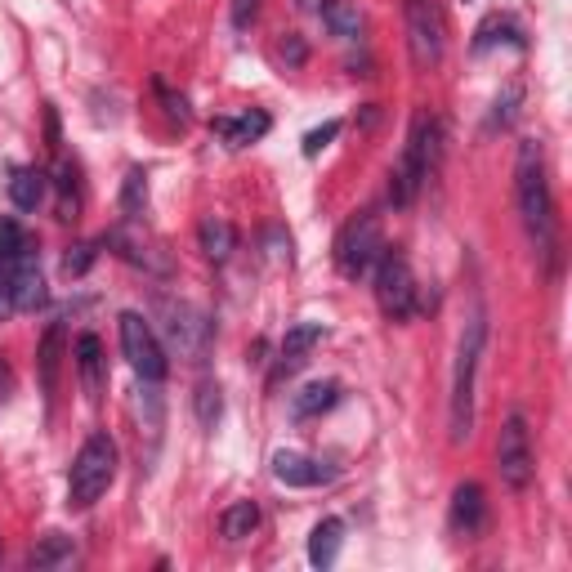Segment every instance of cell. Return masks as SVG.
<instances>
[{
    "label": "cell",
    "mask_w": 572,
    "mask_h": 572,
    "mask_svg": "<svg viewBox=\"0 0 572 572\" xmlns=\"http://www.w3.org/2000/svg\"><path fill=\"white\" fill-rule=\"evenodd\" d=\"M514 193H519V215L528 237L537 242L541 255L555 251V197H550V179H546V157H541L537 139L519 143L514 157Z\"/></svg>",
    "instance_id": "obj_1"
},
{
    "label": "cell",
    "mask_w": 572,
    "mask_h": 572,
    "mask_svg": "<svg viewBox=\"0 0 572 572\" xmlns=\"http://www.w3.org/2000/svg\"><path fill=\"white\" fill-rule=\"evenodd\" d=\"M438 157H443V126L421 112L416 126H412V135H407L403 161H398L394 175H389V202H394V206H412L416 193L425 188V179L434 175Z\"/></svg>",
    "instance_id": "obj_2"
},
{
    "label": "cell",
    "mask_w": 572,
    "mask_h": 572,
    "mask_svg": "<svg viewBox=\"0 0 572 572\" xmlns=\"http://www.w3.org/2000/svg\"><path fill=\"white\" fill-rule=\"evenodd\" d=\"M483 336H488V322H483V309L465 322L461 345H456V367H452V443H465L474 434V371H479L483 358Z\"/></svg>",
    "instance_id": "obj_3"
},
{
    "label": "cell",
    "mask_w": 572,
    "mask_h": 572,
    "mask_svg": "<svg viewBox=\"0 0 572 572\" xmlns=\"http://www.w3.org/2000/svg\"><path fill=\"white\" fill-rule=\"evenodd\" d=\"M112 479H117V443H112L108 434H90L72 461L68 505L72 510H90V505L112 488Z\"/></svg>",
    "instance_id": "obj_4"
},
{
    "label": "cell",
    "mask_w": 572,
    "mask_h": 572,
    "mask_svg": "<svg viewBox=\"0 0 572 572\" xmlns=\"http://www.w3.org/2000/svg\"><path fill=\"white\" fill-rule=\"evenodd\" d=\"M161 313V336H166L170 354H179L184 362H206L211 354V340H215V327L206 318V309L188 300H161L157 304Z\"/></svg>",
    "instance_id": "obj_5"
},
{
    "label": "cell",
    "mask_w": 572,
    "mask_h": 572,
    "mask_svg": "<svg viewBox=\"0 0 572 572\" xmlns=\"http://www.w3.org/2000/svg\"><path fill=\"white\" fill-rule=\"evenodd\" d=\"M385 255V233H380V215L376 211H358L340 228L336 237V269L345 273L349 282L367 278L376 269V260Z\"/></svg>",
    "instance_id": "obj_6"
},
{
    "label": "cell",
    "mask_w": 572,
    "mask_h": 572,
    "mask_svg": "<svg viewBox=\"0 0 572 572\" xmlns=\"http://www.w3.org/2000/svg\"><path fill=\"white\" fill-rule=\"evenodd\" d=\"M407 18V54H412L416 72H434L443 63L447 27H443V5L438 0H403Z\"/></svg>",
    "instance_id": "obj_7"
},
{
    "label": "cell",
    "mask_w": 572,
    "mask_h": 572,
    "mask_svg": "<svg viewBox=\"0 0 572 572\" xmlns=\"http://www.w3.org/2000/svg\"><path fill=\"white\" fill-rule=\"evenodd\" d=\"M497 470L510 492H528L532 479H537V456H532V434H528L523 412L505 416L501 438H497Z\"/></svg>",
    "instance_id": "obj_8"
},
{
    "label": "cell",
    "mask_w": 572,
    "mask_h": 572,
    "mask_svg": "<svg viewBox=\"0 0 572 572\" xmlns=\"http://www.w3.org/2000/svg\"><path fill=\"white\" fill-rule=\"evenodd\" d=\"M117 322H121V349H126L135 376L148 380V385H161L170 362H166V345H161L157 331L148 327V318H143V313H121Z\"/></svg>",
    "instance_id": "obj_9"
},
{
    "label": "cell",
    "mask_w": 572,
    "mask_h": 572,
    "mask_svg": "<svg viewBox=\"0 0 572 572\" xmlns=\"http://www.w3.org/2000/svg\"><path fill=\"white\" fill-rule=\"evenodd\" d=\"M371 273H376V304H380V313H385L389 322L412 318V313H416V278H412V269H407L403 255L385 251Z\"/></svg>",
    "instance_id": "obj_10"
},
{
    "label": "cell",
    "mask_w": 572,
    "mask_h": 572,
    "mask_svg": "<svg viewBox=\"0 0 572 572\" xmlns=\"http://www.w3.org/2000/svg\"><path fill=\"white\" fill-rule=\"evenodd\" d=\"M103 246H108V251H117L121 260L135 264V269H143V273H170V260L161 255V246L139 228V219L117 224L108 237H103Z\"/></svg>",
    "instance_id": "obj_11"
},
{
    "label": "cell",
    "mask_w": 572,
    "mask_h": 572,
    "mask_svg": "<svg viewBox=\"0 0 572 572\" xmlns=\"http://www.w3.org/2000/svg\"><path fill=\"white\" fill-rule=\"evenodd\" d=\"M5 269H9V295H14V313H36L45 300H50L45 278H41V251H36V242L27 246L14 264H5Z\"/></svg>",
    "instance_id": "obj_12"
},
{
    "label": "cell",
    "mask_w": 572,
    "mask_h": 572,
    "mask_svg": "<svg viewBox=\"0 0 572 572\" xmlns=\"http://www.w3.org/2000/svg\"><path fill=\"white\" fill-rule=\"evenodd\" d=\"M273 479L286 483V488H318V483H331L336 470L304 452H278L273 456Z\"/></svg>",
    "instance_id": "obj_13"
},
{
    "label": "cell",
    "mask_w": 572,
    "mask_h": 572,
    "mask_svg": "<svg viewBox=\"0 0 572 572\" xmlns=\"http://www.w3.org/2000/svg\"><path fill=\"white\" fill-rule=\"evenodd\" d=\"M269 112H260V108H251V112H242V117H215L211 121V130L215 135H224L228 148H246V143H255V139H264L269 135Z\"/></svg>",
    "instance_id": "obj_14"
},
{
    "label": "cell",
    "mask_w": 572,
    "mask_h": 572,
    "mask_svg": "<svg viewBox=\"0 0 572 572\" xmlns=\"http://www.w3.org/2000/svg\"><path fill=\"white\" fill-rule=\"evenodd\" d=\"M452 523H456V532H465V537L483 532V523H488V501H483L479 483H461V488L452 492Z\"/></svg>",
    "instance_id": "obj_15"
},
{
    "label": "cell",
    "mask_w": 572,
    "mask_h": 572,
    "mask_svg": "<svg viewBox=\"0 0 572 572\" xmlns=\"http://www.w3.org/2000/svg\"><path fill=\"white\" fill-rule=\"evenodd\" d=\"M76 367H81V385L90 398L103 394V385H108V371H103V345L94 331H85L81 340H76Z\"/></svg>",
    "instance_id": "obj_16"
},
{
    "label": "cell",
    "mask_w": 572,
    "mask_h": 572,
    "mask_svg": "<svg viewBox=\"0 0 572 572\" xmlns=\"http://www.w3.org/2000/svg\"><path fill=\"white\" fill-rule=\"evenodd\" d=\"M45 188H50L45 170H36V166H18L14 175H9V202H14L18 211H36V206L45 202Z\"/></svg>",
    "instance_id": "obj_17"
},
{
    "label": "cell",
    "mask_w": 572,
    "mask_h": 572,
    "mask_svg": "<svg viewBox=\"0 0 572 572\" xmlns=\"http://www.w3.org/2000/svg\"><path fill=\"white\" fill-rule=\"evenodd\" d=\"M336 403H340V385H336V380H313V385H304L300 394L291 398V412L300 416V421H313V416L331 412Z\"/></svg>",
    "instance_id": "obj_18"
},
{
    "label": "cell",
    "mask_w": 572,
    "mask_h": 572,
    "mask_svg": "<svg viewBox=\"0 0 572 572\" xmlns=\"http://www.w3.org/2000/svg\"><path fill=\"white\" fill-rule=\"evenodd\" d=\"M313 345H322V322H295L282 336V371L300 367V362L313 354Z\"/></svg>",
    "instance_id": "obj_19"
},
{
    "label": "cell",
    "mask_w": 572,
    "mask_h": 572,
    "mask_svg": "<svg viewBox=\"0 0 572 572\" xmlns=\"http://www.w3.org/2000/svg\"><path fill=\"white\" fill-rule=\"evenodd\" d=\"M318 14L331 27V36H340V41H358L362 36V9L354 0H322Z\"/></svg>",
    "instance_id": "obj_20"
},
{
    "label": "cell",
    "mask_w": 572,
    "mask_h": 572,
    "mask_svg": "<svg viewBox=\"0 0 572 572\" xmlns=\"http://www.w3.org/2000/svg\"><path fill=\"white\" fill-rule=\"evenodd\" d=\"M340 541H345V523L340 519H322L318 528L309 532V564L313 568H331L340 555Z\"/></svg>",
    "instance_id": "obj_21"
},
{
    "label": "cell",
    "mask_w": 572,
    "mask_h": 572,
    "mask_svg": "<svg viewBox=\"0 0 572 572\" xmlns=\"http://www.w3.org/2000/svg\"><path fill=\"white\" fill-rule=\"evenodd\" d=\"M197 237H202L206 260H215V264H224L228 255L237 251V233H233V224H228V219L206 215V219H202V228H197Z\"/></svg>",
    "instance_id": "obj_22"
},
{
    "label": "cell",
    "mask_w": 572,
    "mask_h": 572,
    "mask_svg": "<svg viewBox=\"0 0 572 572\" xmlns=\"http://www.w3.org/2000/svg\"><path fill=\"white\" fill-rule=\"evenodd\" d=\"M255 528H260V505L255 501H233L224 514H219V532H224V541H246Z\"/></svg>",
    "instance_id": "obj_23"
},
{
    "label": "cell",
    "mask_w": 572,
    "mask_h": 572,
    "mask_svg": "<svg viewBox=\"0 0 572 572\" xmlns=\"http://www.w3.org/2000/svg\"><path fill=\"white\" fill-rule=\"evenodd\" d=\"M54 188H59V219H81V175H76L72 161L54 166Z\"/></svg>",
    "instance_id": "obj_24"
},
{
    "label": "cell",
    "mask_w": 572,
    "mask_h": 572,
    "mask_svg": "<svg viewBox=\"0 0 572 572\" xmlns=\"http://www.w3.org/2000/svg\"><path fill=\"white\" fill-rule=\"evenodd\" d=\"M59 354H63V322H54L41 340V354H36V367H41V389L54 394L59 389Z\"/></svg>",
    "instance_id": "obj_25"
},
{
    "label": "cell",
    "mask_w": 572,
    "mask_h": 572,
    "mask_svg": "<svg viewBox=\"0 0 572 572\" xmlns=\"http://www.w3.org/2000/svg\"><path fill=\"white\" fill-rule=\"evenodd\" d=\"M72 564H76V546L63 532H50V537H41V546H32V568H72Z\"/></svg>",
    "instance_id": "obj_26"
},
{
    "label": "cell",
    "mask_w": 572,
    "mask_h": 572,
    "mask_svg": "<svg viewBox=\"0 0 572 572\" xmlns=\"http://www.w3.org/2000/svg\"><path fill=\"white\" fill-rule=\"evenodd\" d=\"M143 206H148V175L130 170L126 184H121V211H126V219H139Z\"/></svg>",
    "instance_id": "obj_27"
},
{
    "label": "cell",
    "mask_w": 572,
    "mask_h": 572,
    "mask_svg": "<svg viewBox=\"0 0 572 572\" xmlns=\"http://www.w3.org/2000/svg\"><path fill=\"white\" fill-rule=\"evenodd\" d=\"M193 403H197V421H202L206 429H215V421L224 416V394H219L215 380H202V385H197Z\"/></svg>",
    "instance_id": "obj_28"
},
{
    "label": "cell",
    "mask_w": 572,
    "mask_h": 572,
    "mask_svg": "<svg viewBox=\"0 0 572 572\" xmlns=\"http://www.w3.org/2000/svg\"><path fill=\"white\" fill-rule=\"evenodd\" d=\"M32 246V237L18 228V219H0V264H14Z\"/></svg>",
    "instance_id": "obj_29"
},
{
    "label": "cell",
    "mask_w": 572,
    "mask_h": 572,
    "mask_svg": "<svg viewBox=\"0 0 572 572\" xmlns=\"http://www.w3.org/2000/svg\"><path fill=\"white\" fill-rule=\"evenodd\" d=\"M99 260V242H76L68 255H63V273L68 278H81V273H90V264Z\"/></svg>",
    "instance_id": "obj_30"
},
{
    "label": "cell",
    "mask_w": 572,
    "mask_h": 572,
    "mask_svg": "<svg viewBox=\"0 0 572 572\" xmlns=\"http://www.w3.org/2000/svg\"><path fill=\"white\" fill-rule=\"evenodd\" d=\"M157 94H161V103H166V117H170V121H179V126H188V121H193V112H188V99H184V94H170L161 81H157Z\"/></svg>",
    "instance_id": "obj_31"
},
{
    "label": "cell",
    "mask_w": 572,
    "mask_h": 572,
    "mask_svg": "<svg viewBox=\"0 0 572 572\" xmlns=\"http://www.w3.org/2000/svg\"><path fill=\"white\" fill-rule=\"evenodd\" d=\"M340 135V121H327V126H318V130H309V135H304V157H318L322 148H327L331 139Z\"/></svg>",
    "instance_id": "obj_32"
},
{
    "label": "cell",
    "mask_w": 572,
    "mask_h": 572,
    "mask_svg": "<svg viewBox=\"0 0 572 572\" xmlns=\"http://www.w3.org/2000/svg\"><path fill=\"white\" fill-rule=\"evenodd\" d=\"M278 54H282L286 63H291V68H300V63L309 59V45H304V36L286 32V36H282V45H278Z\"/></svg>",
    "instance_id": "obj_33"
},
{
    "label": "cell",
    "mask_w": 572,
    "mask_h": 572,
    "mask_svg": "<svg viewBox=\"0 0 572 572\" xmlns=\"http://www.w3.org/2000/svg\"><path fill=\"white\" fill-rule=\"evenodd\" d=\"M519 99H523V90H519V85H510V90H505L501 99H497V112H492V126H510V121H514V103H519Z\"/></svg>",
    "instance_id": "obj_34"
},
{
    "label": "cell",
    "mask_w": 572,
    "mask_h": 572,
    "mask_svg": "<svg viewBox=\"0 0 572 572\" xmlns=\"http://www.w3.org/2000/svg\"><path fill=\"white\" fill-rule=\"evenodd\" d=\"M14 313V295H9V269L0 264V322Z\"/></svg>",
    "instance_id": "obj_35"
},
{
    "label": "cell",
    "mask_w": 572,
    "mask_h": 572,
    "mask_svg": "<svg viewBox=\"0 0 572 572\" xmlns=\"http://www.w3.org/2000/svg\"><path fill=\"white\" fill-rule=\"evenodd\" d=\"M255 9H260V0H233V23L246 27L255 18Z\"/></svg>",
    "instance_id": "obj_36"
},
{
    "label": "cell",
    "mask_w": 572,
    "mask_h": 572,
    "mask_svg": "<svg viewBox=\"0 0 572 572\" xmlns=\"http://www.w3.org/2000/svg\"><path fill=\"white\" fill-rule=\"evenodd\" d=\"M45 135H50V148L59 152V117H54V108H45Z\"/></svg>",
    "instance_id": "obj_37"
},
{
    "label": "cell",
    "mask_w": 572,
    "mask_h": 572,
    "mask_svg": "<svg viewBox=\"0 0 572 572\" xmlns=\"http://www.w3.org/2000/svg\"><path fill=\"white\" fill-rule=\"evenodd\" d=\"M0 555H5V550H0Z\"/></svg>",
    "instance_id": "obj_38"
}]
</instances>
